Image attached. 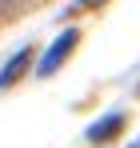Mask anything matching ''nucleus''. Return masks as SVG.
<instances>
[{
	"mask_svg": "<svg viewBox=\"0 0 140 148\" xmlns=\"http://www.w3.org/2000/svg\"><path fill=\"white\" fill-rule=\"evenodd\" d=\"M76 40H80V36H76V28H68V32H64V36H60V40L48 48V56L40 60V76H52V72H56V68H60V60L76 48Z\"/></svg>",
	"mask_w": 140,
	"mask_h": 148,
	"instance_id": "nucleus-1",
	"label": "nucleus"
},
{
	"mask_svg": "<svg viewBox=\"0 0 140 148\" xmlns=\"http://www.w3.org/2000/svg\"><path fill=\"white\" fill-rule=\"evenodd\" d=\"M116 128H124V116H120V112H108L104 120H96L92 128H88V140H92V144H104V140L116 136Z\"/></svg>",
	"mask_w": 140,
	"mask_h": 148,
	"instance_id": "nucleus-2",
	"label": "nucleus"
},
{
	"mask_svg": "<svg viewBox=\"0 0 140 148\" xmlns=\"http://www.w3.org/2000/svg\"><path fill=\"white\" fill-rule=\"evenodd\" d=\"M28 56H32V52H28V48H20L16 56H12V60H8V64H4V72H0V88H8V84H12V80H16V76L24 72Z\"/></svg>",
	"mask_w": 140,
	"mask_h": 148,
	"instance_id": "nucleus-3",
	"label": "nucleus"
},
{
	"mask_svg": "<svg viewBox=\"0 0 140 148\" xmlns=\"http://www.w3.org/2000/svg\"><path fill=\"white\" fill-rule=\"evenodd\" d=\"M72 4H76V8H96L100 0H72Z\"/></svg>",
	"mask_w": 140,
	"mask_h": 148,
	"instance_id": "nucleus-4",
	"label": "nucleus"
},
{
	"mask_svg": "<svg viewBox=\"0 0 140 148\" xmlns=\"http://www.w3.org/2000/svg\"><path fill=\"white\" fill-rule=\"evenodd\" d=\"M24 0H0V8H20Z\"/></svg>",
	"mask_w": 140,
	"mask_h": 148,
	"instance_id": "nucleus-5",
	"label": "nucleus"
}]
</instances>
